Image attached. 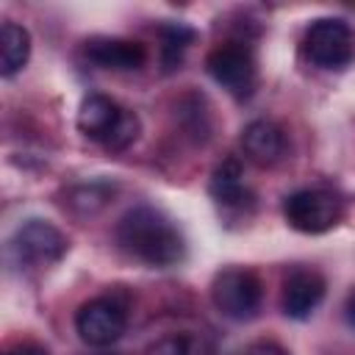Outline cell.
I'll list each match as a JSON object with an SVG mask.
<instances>
[{"instance_id": "16", "label": "cell", "mask_w": 355, "mask_h": 355, "mask_svg": "<svg viewBox=\"0 0 355 355\" xmlns=\"http://www.w3.org/2000/svg\"><path fill=\"white\" fill-rule=\"evenodd\" d=\"M139 133H141V119L133 114V111H122V119H119V125H116V130L111 133V139L105 141V147L108 150H125V147H130L136 139H139Z\"/></svg>"}, {"instance_id": "18", "label": "cell", "mask_w": 355, "mask_h": 355, "mask_svg": "<svg viewBox=\"0 0 355 355\" xmlns=\"http://www.w3.org/2000/svg\"><path fill=\"white\" fill-rule=\"evenodd\" d=\"M3 355H50V352L36 341H17V344L6 347Z\"/></svg>"}, {"instance_id": "12", "label": "cell", "mask_w": 355, "mask_h": 355, "mask_svg": "<svg viewBox=\"0 0 355 355\" xmlns=\"http://www.w3.org/2000/svg\"><path fill=\"white\" fill-rule=\"evenodd\" d=\"M211 197L222 205V208H236L244 211L252 205V191L244 186L241 180V164L236 158H225L214 175H211Z\"/></svg>"}, {"instance_id": "17", "label": "cell", "mask_w": 355, "mask_h": 355, "mask_svg": "<svg viewBox=\"0 0 355 355\" xmlns=\"http://www.w3.org/2000/svg\"><path fill=\"white\" fill-rule=\"evenodd\" d=\"M144 355H189V344L183 336H164L158 341H153Z\"/></svg>"}, {"instance_id": "14", "label": "cell", "mask_w": 355, "mask_h": 355, "mask_svg": "<svg viewBox=\"0 0 355 355\" xmlns=\"http://www.w3.org/2000/svg\"><path fill=\"white\" fill-rule=\"evenodd\" d=\"M158 39H161V64L166 72H172L183 61L189 44L194 42V31L183 22H166L158 28Z\"/></svg>"}, {"instance_id": "9", "label": "cell", "mask_w": 355, "mask_h": 355, "mask_svg": "<svg viewBox=\"0 0 355 355\" xmlns=\"http://www.w3.org/2000/svg\"><path fill=\"white\" fill-rule=\"evenodd\" d=\"M327 283L316 269L297 266L283 280V313L291 319H308L324 300Z\"/></svg>"}, {"instance_id": "20", "label": "cell", "mask_w": 355, "mask_h": 355, "mask_svg": "<svg viewBox=\"0 0 355 355\" xmlns=\"http://www.w3.org/2000/svg\"><path fill=\"white\" fill-rule=\"evenodd\" d=\"M347 322H349V327L355 330V291H352V297H349V302H347Z\"/></svg>"}, {"instance_id": "15", "label": "cell", "mask_w": 355, "mask_h": 355, "mask_svg": "<svg viewBox=\"0 0 355 355\" xmlns=\"http://www.w3.org/2000/svg\"><path fill=\"white\" fill-rule=\"evenodd\" d=\"M111 194H114V186H108V183H89V186H75L69 191V200L67 202H69V208L75 214L92 216V214H97L100 208L108 205Z\"/></svg>"}, {"instance_id": "5", "label": "cell", "mask_w": 355, "mask_h": 355, "mask_svg": "<svg viewBox=\"0 0 355 355\" xmlns=\"http://www.w3.org/2000/svg\"><path fill=\"white\" fill-rule=\"evenodd\" d=\"M344 214L341 200L327 189H300L283 200V216L286 222L308 236L327 233L338 225Z\"/></svg>"}, {"instance_id": "10", "label": "cell", "mask_w": 355, "mask_h": 355, "mask_svg": "<svg viewBox=\"0 0 355 355\" xmlns=\"http://www.w3.org/2000/svg\"><path fill=\"white\" fill-rule=\"evenodd\" d=\"M241 150L258 166H272L286 153V133L272 119H252L241 130Z\"/></svg>"}, {"instance_id": "8", "label": "cell", "mask_w": 355, "mask_h": 355, "mask_svg": "<svg viewBox=\"0 0 355 355\" xmlns=\"http://www.w3.org/2000/svg\"><path fill=\"white\" fill-rule=\"evenodd\" d=\"M83 55L89 64L100 69H116V72H130L141 69L147 61V50L141 42L133 39H116V36H92L83 42Z\"/></svg>"}, {"instance_id": "6", "label": "cell", "mask_w": 355, "mask_h": 355, "mask_svg": "<svg viewBox=\"0 0 355 355\" xmlns=\"http://www.w3.org/2000/svg\"><path fill=\"white\" fill-rule=\"evenodd\" d=\"M8 250H11V255L17 258L19 266L42 269V266L58 263L64 258L67 236L44 219H28L14 230V236L8 241Z\"/></svg>"}, {"instance_id": "13", "label": "cell", "mask_w": 355, "mask_h": 355, "mask_svg": "<svg viewBox=\"0 0 355 355\" xmlns=\"http://www.w3.org/2000/svg\"><path fill=\"white\" fill-rule=\"evenodd\" d=\"M28 55H31V33L22 25L6 19L0 25V75L3 78L17 75L28 64Z\"/></svg>"}, {"instance_id": "1", "label": "cell", "mask_w": 355, "mask_h": 355, "mask_svg": "<svg viewBox=\"0 0 355 355\" xmlns=\"http://www.w3.org/2000/svg\"><path fill=\"white\" fill-rule=\"evenodd\" d=\"M114 239L125 255L153 269H169L186 255V241L180 230L172 225L169 216L150 205H136L125 211L114 227Z\"/></svg>"}, {"instance_id": "4", "label": "cell", "mask_w": 355, "mask_h": 355, "mask_svg": "<svg viewBox=\"0 0 355 355\" xmlns=\"http://www.w3.org/2000/svg\"><path fill=\"white\" fill-rule=\"evenodd\" d=\"M208 75L236 100H247L258 86L255 55L244 42H222L205 55Z\"/></svg>"}, {"instance_id": "2", "label": "cell", "mask_w": 355, "mask_h": 355, "mask_svg": "<svg viewBox=\"0 0 355 355\" xmlns=\"http://www.w3.org/2000/svg\"><path fill=\"white\" fill-rule=\"evenodd\" d=\"M211 300L214 308L233 319V322H247L258 313L261 300H263V286L252 269L244 266H230L222 269L214 283H211Z\"/></svg>"}, {"instance_id": "19", "label": "cell", "mask_w": 355, "mask_h": 355, "mask_svg": "<svg viewBox=\"0 0 355 355\" xmlns=\"http://www.w3.org/2000/svg\"><path fill=\"white\" fill-rule=\"evenodd\" d=\"M244 355H288V352L275 341H255L244 349Z\"/></svg>"}, {"instance_id": "7", "label": "cell", "mask_w": 355, "mask_h": 355, "mask_svg": "<svg viewBox=\"0 0 355 355\" xmlns=\"http://www.w3.org/2000/svg\"><path fill=\"white\" fill-rule=\"evenodd\" d=\"M128 327V311L114 297H94L75 313V330L89 347H108L122 338Z\"/></svg>"}, {"instance_id": "3", "label": "cell", "mask_w": 355, "mask_h": 355, "mask_svg": "<svg viewBox=\"0 0 355 355\" xmlns=\"http://www.w3.org/2000/svg\"><path fill=\"white\" fill-rule=\"evenodd\" d=\"M305 55L319 69H344L355 58V31L338 17H319L305 31Z\"/></svg>"}, {"instance_id": "11", "label": "cell", "mask_w": 355, "mask_h": 355, "mask_svg": "<svg viewBox=\"0 0 355 355\" xmlns=\"http://www.w3.org/2000/svg\"><path fill=\"white\" fill-rule=\"evenodd\" d=\"M122 105L105 94H89L78 108V128L89 139L105 144L122 119Z\"/></svg>"}]
</instances>
